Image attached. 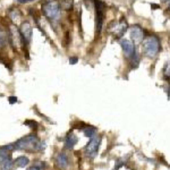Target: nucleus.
<instances>
[{
    "mask_svg": "<svg viewBox=\"0 0 170 170\" xmlns=\"http://www.w3.org/2000/svg\"><path fill=\"white\" fill-rule=\"evenodd\" d=\"M73 3H74V0H61L59 3V5L60 8L65 9V10H72Z\"/></svg>",
    "mask_w": 170,
    "mask_h": 170,
    "instance_id": "17",
    "label": "nucleus"
},
{
    "mask_svg": "<svg viewBox=\"0 0 170 170\" xmlns=\"http://www.w3.org/2000/svg\"><path fill=\"white\" fill-rule=\"evenodd\" d=\"M9 155H12L10 154V152H8V151H6V150H3V149L0 147V163H1L3 161H5Z\"/></svg>",
    "mask_w": 170,
    "mask_h": 170,
    "instance_id": "20",
    "label": "nucleus"
},
{
    "mask_svg": "<svg viewBox=\"0 0 170 170\" xmlns=\"http://www.w3.org/2000/svg\"><path fill=\"white\" fill-rule=\"evenodd\" d=\"M14 162H15L16 167L25 168L28 166V163H30V159L27 158V157H25V155H19V157H17V158L14 160Z\"/></svg>",
    "mask_w": 170,
    "mask_h": 170,
    "instance_id": "13",
    "label": "nucleus"
},
{
    "mask_svg": "<svg viewBox=\"0 0 170 170\" xmlns=\"http://www.w3.org/2000/svg\"><path fill=\"white\" fill-rule=\"evenodd\" d=\"M94 8H95V34L100 36L105 22L106 3L101 0H94Z\"/></svg>",
    "mask_w": 170,
    "mask_h": 170,
    "instance_id": "5",
    "label": "nucleus"
},
{
    "mask_svg": "<svg viewBox=\"0 0 170 170\" xmlns=\"http://www.w3.org/2000/svg\"><path fill=\"white\" fill-rule=\"evenodd\" d=\"M161 1H163V3H167V1H169V0H161Z\"/></svg>",
    "mask_w": 170,
    "mask_h": 170,
    "instance_id": "28",
    "label": "nucleus"
},
{
    "mask_svg": "<svg viewBox=\"0 0 170 170\" xmlns=\"http://www.w3.org/2000/svg\"><path fill=\"white\" fill-rule=\"evenodd\" d=\"M8 36H7V31H5L3 27L0 26V49L3 48L7 44Z\"/></svg>",
    "mask_w": 170,
    "mask_h": 170,
    "instance_id": "15",
    "label": "nucleus"
},
{
    "mask_svg": "<svg viewBox=\"0 0 170 170\" xmlns=\"http://www.w3.org/2000/svg\"><path fill=\"white\" fill-rule=\"evenodd\" d=\"M100 144H101V137L95 135L93 137L90 138L89 143L85 145V154L89 159H94L98 155L99 149H100Z\"/></svg>",
    "mask_w": 170,
    "mask_h": 170,
    "instance_id": "6",
    "label": "nucleus"
},
{
    "mask_svg": "<svg viewBox=\"0 0 170 170\" xmlns=\"http://www.w3.org/2000/svg\"><path fill=\"white\" fill-rule=\"evenodd\" d=\"M8 16L10 19H13V21H15V19H18V18L21 17V12L18 10V9H10L8 12Z\"/></svg>",
    "mask_w": 170,
    "mask_h": 170,
    "instance_id": "18",
    "label": "nucleus"
},
{
    "mask_svg": "<svg viewBox=\"0 0 170 170\" xmlns=\"http://www.w3.org/2000/svg\"><path fill=\"white\" fill-rule=\"evenodd\" d=\"M14 166H15V162L13 160L12 155H9L5 161H3L0 163V169L1 170H12Z\"/></svg>",
    "mask_w": 170,
    "mask_h": 170,
    "instance_id": "14",
    "label": "nucleus"
},
{
    "mask_svg": "<svg viewBox=\"0 0 170 170\" xmlns=\"http://www.w3.org/2000/svg\"><path fill=\"white\" fill-rule=\"evenodd\" d=\"M78 142V137L73 133H68L67 136L64 140V143H65V149L66 150H73L74 146L77 144Z\"/></svg>",
    "mask_w": 170,
    "mask_h": 170,
    "instance_id": "11",
    "label": "nucleus"
},
{
    "mask_svg": "<svg viewBox=\"0 0 170 170\" xmlns=\"http://www.w3.org/2000/svg\"><path fill=\"white\" fill-rule=\"evenodd\" d=\"M168 94H169V99H170V87H169V92H168Z\"/></svg>",
    "mask_w": 170,
    "mask_h": 170,
    "instance_id": "29",
    "label": "nucleus"
},
{
    "mask_svg": "<svg viewBox=\"0 0 170 170\" xmlns=\"http://www.w3.org/2000/svg\"><path fill=\"white\" fill-rule=\"evenodd\" d=\"M54 162H56V166L59 168L60 170H65L68 168L69 166V160L68 157L65 154V153L60 152L56 155V159H54Z\"/></svg>",
    "mask_w": 170,
    "mask_h": 170,
    "instance_id": "10",
    "label": "nucleus"
},
{
    "mask_svg": "<svg viewBox=\"0 0 170 170\" xmlns=\"http://www.w3.org/2000/svg\"><path fill=\"white\" fill-rule=\"evenodd\" d=\"M1 149L6 150V151H8V152H14V151H16L15 143H9V144H6V145L1 146Z\"/></svg>",
    "mask_w": 170,
    "mask_h": 170,
    "instance_id": "22",
    "label": "nucleus"
},
{
    "mask_svg": "<svg viewBox=\"0 0 170 170\" xmlns=\"http://www.w3.org/2000/svg\"><path fill=\"white\" fill-rule=\"evenodd\" d=\"M17 96H8V102L10 103V105H14V103H16L17 102Z\"/></svg>",
    "mask_w": 170,
    "mask_h": 170,
    "instance_id": "23",
    "label": "nucleus"
},
{
    "mask_svg": "<svg viewBox=\"0 0 170 170\" xmlns=\"http://www.w3.org/2000/svg\"><path fill=\"white\" fill-rule=\"evenodd\" d=\"M77 63H78L77 57H70V58H69V64H70V65H75V64H77Z\"/></svg>",
    "mask_w": 170,
    "mask_h": 170,
    "instance_id": "24",
    "label": "nucleus"
},
{
    "mask_svg": "<svg viewBox=\"0 0 170 170\" xmlns=\"http://www.w3.org/2000/svg\"><path fill=\"white\" fill-rule=\"evenodd\" d=\"M127 27H128L127 22L125 19H121L119 22V24H117L116 27H115V36L116 38H121L126 33V31H127Z\"/></svg>",
    "mask_w": 170,
    "mask_h": 170,
    "instance_id": "12",
    "label": "nucleus"
},
{
    "mask_svg": "<svg viewBox=\"0 0 170 170\" xmlns=\"http://www.w3.org/2000/svg\"><path fill=\"white\" fill-rule=\"evenodd\" d=\"M151 8H152V9H159V8H160V5H157V3H152V5H151Z\"/></svg>",
    "mask_w": 170,
    "mask_h": 170,
    "instance_id": "27",
    "label": "nucleus"
},
{
    "mask_svg": "<svg viewBox=\"0 0 170 170\" xmlns=\"http://www.w3.org/2000/svg\"><path fill=\"white\" fill-rule=\"evenodd\" d=\"M42 13L54 24L60 18V5L58 1L49 0L42 5Z\"/></svg>",
    "mask_w": 170,
    "mask_h": 170,
    "instance_id": "3",
    "label": "nucleus"
},
{
    "mask_svg": "<svg viewBox=\"0 0 170 170\" xmlns=\"http://www.w3.org/2000/svg\"><path fill=\"white\" fill-rule=\"evenodd\" d=\"M7 36H8V43L14 49V51H17L18 49L22 48V45L24 44L19 28H17L15 25H9L8 30H7Z\"/></svg>",
    "mask_w": 170,
    "mask_h": 170,
    "instance_id": "4",
    "label": "nucleus"
},
{
    "mask_svg": "<svg viewBox=\"0 0 170 170\" xmlns=\"http://www.w3.org/2000/svg\"><path fill=\"white\" fill-rule=\"evenodd\" d=\"M23 125L27 126V127H30L32 129H38V127H39V124L36 121H34V120H25L23 122Z\"/></svg>",
    "mask_w": 170,
    "mask_h": 170,
    "instance_id": "19",
    "label": "nucleus"
},
{
    "mask_svg": "<svg viewBox=\"0 0 170 170\" xmlns=\"http://www.w3.org/2000/svg\"><path fill=\"white\" fill-rule=\"evenodd\" d=\"M96 128L95 127H93V126H86L85 128L83 129V133L84 135L86 136V137H93V136H95L96 135Z\"/></svg>",
    "mask_w": 170,
    "mask_h": 170,
    "instance_id": "16",
    "label": "nucleus"
},
{
    "mask_svg": "<svg viewBox=\"0 0 170 170\" xmlns=\"http://www.w3.org/2000/svg\"><path fill=\"white\" fill-rule=\"evenodd\" d=\"M160 47V40L155 35H150L142 41V52L147 58H155L158 56Z\"/></svg>",
    "mask_w": 170,
    "mask_h": 170,
    "instance_id": "2",
    "label": "nucleus"
},
{
    "mask_svg": "<svg viewBox=\"0 0 170 170\" xmlns=\"http://www.w3.org/2000/svg\"><path fill=\"white\" fill-rule=\"evenodd\" d=\"M19 32L22 34V38H23V41H24V44H28L32 40V35H33V27L31 25L30 22H23L19 27Z\"/></svg>",
    "mask_w": 170,
    "mask_h": 170,
    "instance_id": "7",
    "label": "nucleus"
},
{
    "mask_svg": "<svg viewBox=\"0 0 170 170\" xmlns=\"http://www.w3.org/2000/svg\"><path fill=\"white\" fill-rule=\"evenodd\" d=\"M131 33V40L135 42V43H140L145 39V34H144V31L142 30V27L138 26V25H134V26L131 27L129 30Z\"/></svg>",
    "mask_w": 170,
    "mask_h": 170,
    "instance_id": "9",
    "label": "nucleus"
},
{
    "mask_svg": "<svg viewBox=\"0 0 170 170\" xmlns=\"http://www.w3.org/2000/svg\"><path fill=\"white\" fill-rule=\"evenodd\" d=\"M26 170H41V168L38 166V164H33V166H31V167H27Z\"/></svg>",
    "mask_w": 170,
    "mask_h": 170,
    "instance_id": "25",
    "label": "nucleus"
},
{
    "mask_svg": "<svg viewBox=\"0 0 170 170\" xmlns=\"http://www.w3.org/2000/svg\"><path fill=\"white\" fill-rule=\"evenodd\" d=\"M31 1H34V0H17V3H31Z\"/></svg>",
    "mask_w": 170,
    "mask_h": 170,
    "instance_id": "26",
    "label": "nucleus"
},
{
    "mask_svg": "<svg viewBox=\"0 0 170 170\" xmlns=\"http://www.w3.org/2000/svg\"><path fill=\"white\" fill-rule=\"evenodd\" d=\"M41 141L38 135L30 134L18 138L15 142L16 151H23L26 153H34L41 150Z\"/></svg>",
    "mask_w": 170,
    "mask_h": 170,
    "instance_id": "1",
    "label": "nucleus"
},
{
    "mask_svg": "<svg viewBox=\"0 0 170 170\" xmlns=\"http://www.w3.org/2000/svg\"><path fill=\"white\" fill-rule=\"evenodd\" d=\"M120 45H121V49L124 51V54L127 59H131V57L136 54V50H135V44L131 40L128 39H121L120 40Z\"/></svg>",
    "mask_w": 170,
    "mask_h": 170,
    "instance_id": "8",
    "label": "nucleus"
},
{
    "mask_svg": "<svg viewBox=\"0 0 170 170\" xmlns=\"http://www.w3.org/2000/svg\"><path fill=\"white\" fill-rule=\"evenodd\" d=\"M163 75H164V78H166V80H169L170 78V61H168V63L166 64V66H164Z\"/></svg>",
    "mask_w": 170,
    "mask_h": 170,
    "instance_id": "21",
    "label": "nucleus"
}]
</instances>
